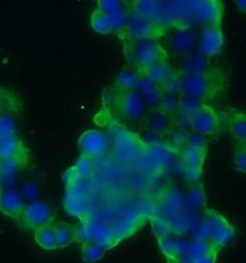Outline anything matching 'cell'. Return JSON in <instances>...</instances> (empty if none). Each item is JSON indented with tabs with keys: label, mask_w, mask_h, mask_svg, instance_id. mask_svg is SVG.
I'll use <instances>...</instances> for the list:
<instances>
[{
	"label": "cell",
	"mask_w": 246,
	"mask_h": 263,
	"mask_svg": "<svg viewBox=\"0 0 246 263\" xmlns=\"http://www.w3.org/2000/svg\"><path fill=\"white\" fill-rule=\"evenodd\" d=\"M179 263H193L190 259H182L181 261Z\"/></svg>",
	"instance_id": "41"
},
{
	"label": "cell",
	"mask_w": 246,
	"mask_h": 263,
	"mask_svg": "<svg viewBox=\"0 0 246 263\" xmlns=\"http://www.w3.org/2000/svg\"><path fill=\"white\" fill-rule=\"evenodd\" d=\"M34 239L36 241L37 245L43 250L49 251L58 250L54 223L42 227L41 229L34 232Z\"/></svg>",
	"instance_id": "25"
},
{
	"label": "cell",
	"mask_w": 246,
	"mask_h": 263,
	"mask_svg": "<svg viewBox=\"0 0 246 263\" xmlns=\"http://www.w3.org/2000/svg\"><path fill=\"white\" fill-rule=\"evenodd\" d=\"M203 218V239L210 241L221 250L234 238L236 235L235 227L221 213L215 210L207 209Z\"/></svg>",
	"instance_id": "2"
},
{
	"label": "cell",
	"mask_w": 246,
	"mask_h": 263,
	"mask_svg": "<svg viewBox=\"0 0 246 263\" xmlns=\"http://www.w3.org/2000/svg\"><path fill=\"white\" fill-rule=\"evenodd\" d=\"M192 184H193V186L189 191L188 199L190 200V204L193 207L199 208L202 206V203L204 202V200H205L204 191H203V189L201 187L200 184H197V182L192 183Z\"/></svg>",
	"instance_id": "36"
},
{
	"label": "cell",
	"mask_w": 246,
	"mask_h": 263,
	"mask_svg": "<svg viewBox=\"0 0 246 263\" xmlns=\"http://www.w3.org/2000/svg\"><path fill=\"white\" fill-rule=\"evenodd\" d=\"M148 126L151 132L158 134L166 133L173 127V118L160 109H154L148 118Z\"/></svg>",
	"instance_id": "24"
},
{
	"label": "cell",
	"mask_w": 246,
	"mask_h": 263,
	"mask_svg": "<svg viewBox=\"0 0 246 263\" xmlns=\"http://www.w3.org/2000/svg\"><path fill=\"white\" fill-rule=\"evenodd\" d=\"M236 4H237L238 8L241 9L242 12H244V11H245L246 2L244 0H239V1H236Z\"/></svg>",
	"instance_id": "39"
},
{
	"label": "cell",
	"mask_w": 246,
	"mask_h": 263,
	"mask_svg": "<svg viewBox=\"0 0 246 263\" xmlns=\"http://www.w3.org/2000/svg\"><path fill=\"white\" fill-rule=\"evenodd\" d=\"M189 124L195 133L201 136L214 135L219 132L221 118L219 113L210 105L201 104Z\"/></svg>",
	"instance_id": "10"
},
{
	"label": "cell",
	"mask_w": 246,
	"mask_h": 263,
	"mask_svg": "<svg viewBox=\"0 0 246 263\" xmlns=\"http://www.w3.org/2000/svg\"><path fill=\"white\" fill-rule=\"evenodd\" d=\"M197 44L199 53L206 59L218 55L224 46V34L220 25H206Z\"/></svg>",
	"instance_id": "13"
},
{
	"label": "cell",
	"mask_w": 246,
	"mask_h": 263,
	"mask_svg": "<svg viewBox=\"0 0 246 263\" xmlns=\"http://www.w3.org/2000/svg\"><path fill=\"white\" fill-rule=\"evenodd\" d=\"M229 130L239 144H245V115L241 111L233 110L228 115Z\"/></svg>",
	"instance_id": "23"
},
{
	"label": "cell",
	"mask_w": 246,
	"mask_h": 263,
	"mask_svg": "<svg viewBox=\"0 0 246 263\" xmlns=\"http://www.w3.org/2000/svg\"><path fill=\"white\" fill-rule=\"evenodd\" d=\"M213 73L183 74L181 78L180 92L195 100L210 99L217 93L218 83Z\"/></svg>",
	"instance_id": "3"
},
{
	"label": "cell",
	"mask_w": 246,
	"mask_h": 263,
	"mask_svg": "<svg viewBox=\"0 0 246 263\" xmlns=\"http://www.w3.org/2000/svg\"><path fill=\"white\" fill-rule=\"evenodd\" d=\"M93 168H94L93 159L90 158L86 155H81L78 157L75 166L72 169L78 177H80L81 179H85L91 176V173L93 171Z\"/></svg>",
	"instance_id": "33"
},
{
	"label": "cell",
	"mask_w": 246,
	"mask_h": 263,
	"mask_svg": "<svg viewBox=\"0 0 246 263\" xmlns=\"http://www.w3.org/2000/svg\"><path fill=\"white\" fill-rule=\"evenodd\" d=\"M109 145V139L98 129L87 130L82 133L78 140V147L82 155L93 160L105 155Z\"/></svg>",
	"instance_id": "12"
},
{
	"label": "cell",
	"mask_w": 246,
	"mask_h": 263,
	"mask_svg": "<svg viewBox=\"0 0 246 263\" xmlns=\"http://www.w3.org/2000/svg\"><path fill=\"white\" fill-rule=\"evenodd\" d=\"M198 43L195 31L189 28H179L170 38V47L177 54H188Z\"/></svg>",
	"instance_id": "16"
},
{
	"label": "cell",
	"mask_w": 246,
	"mask_h": 263,
	"mask_svg": "<svg viewBox=\"0 0 246 263\" xmlns=\"http://www.w3.org/2000/svg\"><path fill=\"white\" fill-rule=\"evenodd\" d=\"M97 4V9L105 14H109L124 8L123 1L119 0H100Z\"/></svg>",
	"instance_id": "37"
},
{
	"label": "cell",
	"mask_w": 246,
	"mask_h": 263,
	"mask_svg": "<svg viewBox=\"0 0 246 263\" xmlns=\"http://www.w3.org/2000/svg\"><path fill=\"white\" fill-rule=\"evenodd\" d=\"M0 160L16 167H26L31 162V154L18 135L0 140Z\"/></svg>",
	"instance_id": "8"
},
{
	"label": "cell",
	"mask_w": 246,
	"mask_h": 263,
	"mask_svg": "<svg viewBox=\"0 0 246 263\" xmlns=\"http://www.w3.org/2000/svg\"><path fill=\"white\" fill-rule=\"evenodd\" d=\"M4 164L2 163V161L0 160V180H1V178H2V176H3V169H4Z\"/></svg>",
	"instance_id": "40"
},
{
	"label": "cell",
	"mask_w": 246,
	"mask_h": 263,
	"mask_svg": "<svg viewBox=\"0 0 246 263\" xmlns=\"http://www.w3.org/2000/svg\"><path fill=\"white\" fill-rule=\"evenodd\" d=\"M132 59L141 73L156 64L167 62V52L159 42L153 39L135 40L132 46Z\"/></svg>",
	"instance_id": "4"
},
{
	"label": "cell",
	"mask_w": 246,
	"mask_h": 263,
	"mask_svg": "<svg viewBox=\"0 0 246 263\" xmlns=\"http://www.w3.org/2000/svg\"><path fill=\"white\" fill-rule=\"evenodd\" d=\"M233 166L238 172L241 173L242 175L245 174L246 149L244 144H240L235 149L233 157Z\"/></svg>",
	"instance_id": "35"
},
{
	"label": "cell",
	"mask_w": 246,
	"mask_h": 263,
	"mask_svg": "<svg viewBox=\"0 0 246 263\" xmlns=\"http://www.w3.org/2000/svg\"><path fill=\"white\" fill-rule=\"evenodd\" d=\"M201 104L202 103L200 101L195 100L187 96H182L180 97L179 106H178L176 114L189 122L192 117L196 114L197 109L199 108Z\"/></svg>",
	"instance_id": "28"
},
{
	"label": "cell",
	"mask_w": 246,
	"mask_h": 263,
	"mask_svg": "<svg viewBox=\"0 0 246 263\" xmlns=\"http://www.w3.org/2000/svg\"><path fill=\"white\" fill-rule=\"evenodd\" d=\"M219 249L212 244L210 241L205 239H195L187 246V258L201 255H218Z\"/></svg>",
	"instance_id": "26"
},
{
	"label": "cell",
	"mask_w": 246,
	"mask_h": 263,
	"mask_svg": "<svg viewBox=\"0 0 246 263\" xmlns=\"http://www.w3.org/2000/svg\"><path fill=\"white\" fill-rule=\"evenodd\" d=\"M55 237L58 249H66L78 240V230L69 222L55 221L54 222Z\"/></svg>",
	"instance_id": "22"
},
{
	"label": "cell",
	"mask_w": 246,
	"mask_h": 263,
	"mask_svg": "<svg viewBox=\"0 0 246 263\" xmlns=\"http://www.w3.org/2000/svg\"><path fill=\"white\" fill-rule=\"evenodd\" d=\"M181 71H174L167 78L165 82L160 84L163 95H178L181 89Z\"/></svg>",
	"instance_id": "32"
},
{
	"label": "cell",
	"mask_w": 246,
	"mask_h": 263,
	"mask_svg": "<svg viewBox=\"0 0 246 263\" xmlns=\"http://www.w3.org/2000/svg\"><path fill=\"white\" fill-rule=\"evenodd\" d=\"M79 242V253L82 260L87 263H94L99 261L105 257L108 249L96 241L91 239H80Z\"/></svg>",
	"instance_id": "21"
},
{
	"label": "cell",
	"mask_w": 246,
	"mask_h": 263,
	"mask_svg": "<svg viewBox=\"0 0 246 263\" xmlns=\"http://www.w3.org/2000/svg\"><path fill=\"white\" fill-rule=\"evenodd\" d=\"M160 1H134L131 13L167 26L164 16V5Z\"/></svg>",
	"instance_id": "17"
},
{
	"label": "cell",
	"mask_w": 246,
	"mask_h": 263,
	"mask_svg": "<svg viewBox=\"0 0 246 263\" xmlns=\"http://www.w3.org/2000/svg\"><path fill=\"white\" fill-rule=\"evenodd\" d=\"M166 27L160 23L153 22L149 18H143L136 14L128 13L127 31L130 36L135 40L153 39L163 34Z\"/></svg>",
	"instance_id": "11"
},
{
	"label": "cell",
	"mask_w": 246,
	"mask_h": 263,
	"mask_svg": "<svg viewBox=\"0 0 246 263\" xmlns=\"http://www.w3.org/2000/svg\"><path fill=\"white\" fill-rule=\"evenodd\" d=\"M147 147L138 137L120 129L112 138V148L116 158L125 163H133L141 158Z\"/></svg>",
	"instance_id": "5"
},
{
	"label": "cell",
	"mask_w": 246,
	"mask_h": 263,
	"mask_svg": "<svg viewBox=\"0 0 246 263\" xmlns=\"http://www.w3.org/2000/svg\"><path fill=\"white\" fill-rule=\"evenodd\" d=\"M208 153V146L186 144L181 150L180 166L182 175L190 183L198 182L203 173V166Z\"/></svg>",
	"instance_id": "6"
},
{
	"label": "cell",
	"mask_w": 246,
	"mask_h": 263,
	"mask_svg": "<svg viewBox=\"0 0 246 263\" xmlns=\"http://www.w3.org/2000/svg\"><path fill=\"white\" fill-rule=\"evenodd\" d=\"M109 21L112 32H124L127 29L128 13L123 9H117L109 14H105Z\"/></svg>",
	"instance_id": "30"
},
{
	"label": "cell",
	"mask_w": 246,
	"mask_h": 263,
	"mask_svg": "<svg viewBox=\"0 0 246 263\" xmlns=\"http://www.w3.org/2000/svg\"><path fill=\"white\" fill-rule=\"evenodd\" d=\"M192 20L205 25H220L223 17V6L218 0L188 1Z\"/></svg>",
	"instance_id": "9"
},
{
	"label": "cell",
	"mask_w": 246,
	"mask_h": 263,
	"mask_svg": "<svg viewBox=\"0 0 246 263\" xmlns=\"http://www.w3.org/2000/svg\"><path fill=\"white\" fill-rule=\"evenodd\" d=\"M173 68L168 62L156 64L151 68L140 73L141 77L148 78L152 82L161 84L167 80V78L173 73Z\"/></svg>",
	"instance_id": "27"
},
{
	"label": "cell",
	"mask_w": 246,
	"mask_h": 263,
	"mask_svg": "<svg viewBox=\"0 0 246 263\" xmlns=\"http://www.w3.org/2000/svg\"><path fill=\"white\" fill-rule=\"evenodd\" d=\"M181 72L183 74H208L210 71V67L208 59L200 53L187 54L181 62Z\"/></svg>",
	"instance_id": "20"
},
{
	"label": "cell",
	"mask_w": 246,
	"mask_h": 263,
	"mask_svg": "<svg viewBox=\"0 0 246 263\" xmlns=\"http://www.w3.org/2000/svg\"><path fill=\"white\" fill-rule=\"evenodd\" d=\"M55 221L54 212L48 205L42 201H34L25 204L18 222L24 229L35 232L54 223Z\"/></svg>",
	"instance_id": "7"
},
{
	"label": "cell",
	"mask_w": 246,
	"mask_h": 263,
	"mask_svg": "<svg viewBox=\"0 0 246 263\" xmlns=\"http://www.w3.org/2000/svg\"><path fill=\"white\" fill-rule=\"evenodd\" d=\"M3 191H4V190H3V187L1 186V185H0V197L2 196V193H3Z\"/></svg>",
	"instance_id": "42"
},
{
	"label": "cell",
	"mask_w": 246,
	"mask_h": 263,
	"mask_svg": "<svg viewBox=\"0 0 246 263\" xmlns=\"http://www.w3.org/2000/svg\"><path fill=\"white\" fill-rule=\"evenodd\" d=\"M137 91L145 101L147 108L154 110L159 107L163 96L160 84L152 82L148 78L141 77L137 85Z\"/></svg>",
	"instance_id": "18"
},
{
	"label": "cell",
	"mask_w": 246,
	"mask_h": 263,
	"mask_svg": "<svg viewBox=\"0 0 246 263\" xmlns=\"http://www.w3.org/2000/svg\"><path fill=\"white\" fill-rule=\"evenodd\" d=\"M173 153L172 147L155 143L148 145L141 158L145 159L152 169H163L172 161Z\"/></svg>",
	"instance_id": "15"
},
{
	"label": "cell",
	"mask_w": 246,
	"mask_h": 263,
	"mask_svg": "<svg viewBox=\"0 0 246 263\" xmlns=\"http://www.w3.org/2000/svg\"><path fill=\"white\" fill-rule=\"evenodd\" d=\"M23 101L11 89L0 86V140L18 135Z\"/></svg>",
	"instance_id": "1"
},
{
	"label": "cell",
	"mask_w": 246,
	"mask_h": 263,
	"mask_svg": "<svg viewBox=\"0 0 246 263\" xmlns=\"http://www.w3.org/2000/svg\"><path fill=\"white\" fill-rule=\"evenodd\" d=\"M179 101L180 97L178 95H163L158 108L164 113L173 116V114L177 113Z\"/></svg>",
	"instance_id": "34"
},
{
	"label": "cell",
	"mask_w": 246,
	"mask_h": 263,
	"mask_svg": "<svg viewBox=\"0 0 246 263\" xmlns=\"http://www.w3.org/2000/svg\"><path fill=\"white\" fill-rule=\"evenodd\" d=\"M91 27L100 34H109L112 32L107 16L97 9L91 15Z\"/></svg>",
	"instance_id": "31"
},
{
	"label": "cell",
	"mask_w": 246,
	"mask_h": 263,
	"mask_svg": "<svg viewBox=\"0 0 246 263\" xmlns=\"http://www.w3.org/2000/svg\"><path fill=\"white\" fill-rule=\"evenodd\" d=\"M24 202L17 192L3 191L0 197V213L18 222L24 209Z\"/></svg>",
	"instance_id": "19"
},
{
	"label": "cell",
	"mask_w": 246,
	"mask_h": 263,
	"mask_svg": "<svg viewBox=\"0 0 246 263\" xmlns=\"http://www.w3.org/2000/svg\"><path fill=\"white\" fill-rule=\"evenodd\" d=\"M218 255H201L188 258L193 263H216Z\"/></svg>",
	"instance_id": "38"
},
{
	"label": "cell",
	"mask_w": 246,
	"mask_h": 263,
	"mask_svg": "<svg viewBox=\"0 0 246 263\" xmlns=\"http://www.w3.org/2000/svg\"><path fill=\"white\" fill-rule=\"evenodd\" d=\"M141 76L133 71H123L116 79V85L123 91H135L140 82Z\"/></svg>",
	"instance_id": "29"
},
{
	"label": "cell",
	"mask_w": 246,
	"mask_h": 263,
	"mask_svg": "<svg viewBox=\"0 0 246 263\" xmlns=\"http://www.w3.org/2000/svg\"><path fill=\"white\" fill-rule=\"evenodd\" d=\"M119 108L125 118L137 120L146 113L147 105L142 96L135 90L123 91L119 100Z\"/></svg>",
	"instance_id": "14"
}]
</instances>
